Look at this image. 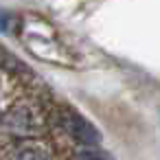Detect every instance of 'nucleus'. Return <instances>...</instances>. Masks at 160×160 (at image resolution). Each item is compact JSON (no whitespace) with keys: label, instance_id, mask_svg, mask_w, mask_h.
Returning <instances> with one entry per match:
<instances>
[{"label":"nucleus","instance_id":"2","mask_svg":"<svg viewBox=\"0 0 160 160\" xmlns=\"http://www.w3.org/2000/svg\"><path fill=\"white\" fill-rule=\"evenodd\" d=\"M0 125H2V129L7 134H11L16 138H31L40 129V123H38L35 114L27 105L11 108L5 116H0Z\"/></svg>","mask_w":160,"mask_h":160},{"label":"nucleus","instance_id":"3","mask_svg":"<svg viewBox=\"0 0 160 160\" xmlns=\"http://www.w3.org/2000/svg\"><path fill=\"white\" fill-rule=\"evenodd\" d=\"M9 160H53V156L40 142H20L11 149Z\"/></svg>","mask_w":160,"mask_h":160},{"label":"nucleus","instance_id":"6","mask_svg":"<svg viewBox=\"0 0 160 160\" xmlns=\"http://www.w3.org/2000/svg\"><path fill=\"white\" fill-rule=\"evenodd\" d=\"M0 116H2V108H0Z\"/></svg>","mask_w":160,"mask_h":160},{"label":"nucleus","instance_id":"1","mask_svg":"<svg viewBox=\"0 0 160 160\" xmlns=\"http://www.w3.org/2000/svg\"><path fill=\"white\" fill-rule=\"evenodd\" d=\"M59 125H62L66 136H70L75 142H79L83 147H97L101 142V132L75 110H62Z\"/></svg>","mask_w":160,"mask_h":160},{"label":"nucleus","instance_id":"4","mask_svg":"<svg viewBox=\"0 0 160 160\" xmlns=\"http://www.w3.org/2000/svg\"><path fill=\"white\" fill-rule=\"evenodd\" d=\"M72 160H112V156L99 147H81L75 151Z\"/></svg>","mask_w":160,"mask_h":160},{"label":"nucleus","instance_id":"5","mask_svg":"<svg viewBox=\"0 0 160 160\" xmlns=\"http://www.w3.org/2000/svg\"><path fill=\"white\" fill-rule=\"evenodd\" d=\"M11 31V16L7 11H0V33H9Z\"/></svg>","mask_w":160,"mask_h":160}]
</instances>
